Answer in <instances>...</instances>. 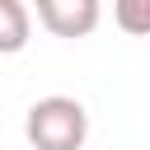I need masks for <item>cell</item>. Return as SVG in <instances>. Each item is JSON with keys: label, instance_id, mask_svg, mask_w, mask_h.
<instances>
[{"label": "cell", "instance_id": "277c9868", "mask_svg": "<svg viewBox=\"0 0 150 150\" xmlns=\"http://www.w3.org/2000/svg\"><path fill=\"white\" fill-rule=\"evenodd\" d=\"M112 19L131 38H150V0H112Z\"/></svg>", "mask_w": 150, "mask_h": 150}, {"label": "cell", "instance_id": "6da1fadb", "mask_svg": "<svg viewBox=\"0 0 150 150\" xmlns=\"http://www.w3.org/2000/svg\"><path fill=\"white\" fill-rule=\"evenodd\" d=\"M23 136L33 150H80L84 136H89V112L80 98H66V94H47L28 108L23 117Z\"/></svg>", "mask_w": 150, "mask_h": 150}, {"label": "cell", "instance_id": "3957f363", "mask_svg": "<svg viewBox=\"0 0 150 150\" xmlns=\"http://www.w3.org/2000/svg\"><path fill=\"white\" fill-rule=\"evenodd\" d=\"M28 33H33L28 5H23V0H0V56L23 52V47H28Z\"/></svg>", "mask_w": 150, "mask_h": 150}, {"label": "cell", "instance_id": "7a4b0ae2", "mask_svg": "<svg viewBox=\"0 0 150 150\" xmlns=\"http://www.w3.org/2000/svg\"><path fill=\"white\" fill-rule=\"evenodd\" d=\"M98 0H38V23L52 38H89L98 28Z\"/></svg>", "mask_w": 150, "mask_h": 150}]
</instances>
